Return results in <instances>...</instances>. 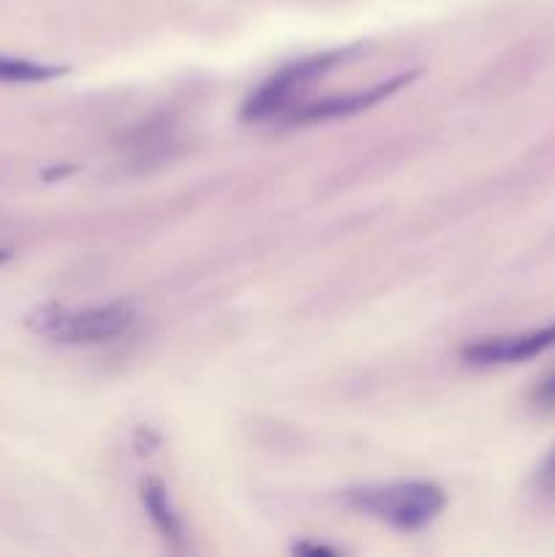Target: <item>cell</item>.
<instances>
[{
  "instance_id": "obj_6",
  "label": "cell",
  "mask_w": 555,
  "mask_h": 557,
  "mask_svg": "<svg viewBox=\"0 0 555 557\" xmlns=\"http://www.w3.org/2000/svg\"><path fill=\"white\" fill-rule=\"evenodd\" d=\"M141 498H145V509H147V515H150L152 525L161 531V536L166 539V542L177 544L180 547L183 528H180L177 515H174L172 500H169V495H166V487H163L161 482H147Z\"/></svg>"
},
{
  "instance_id": "obj_7",
  "label": "cell",
  "mask_w": 555,
  "mask_h": 557,
  "mask_svg": "<svg viewBox=\"0 0 555 557\" xmlns=\"http://www.w3.org/2000/svg\"><path fill=\"white\" fill-rule=\"evenodd\" d=\"M60 74H63L60 65H47L36 63V60L0 54V82H9V85H36V82L54 79Z\"/></svg>"
},
{
  "instance_id": "obj_2",
  "label": "cell",
  "mask_w": 555,
  "mask_h": 557,
  "mask_svg": "<svg viewBox=\"0 0 555 557\" xmlns=\"http://www.w3.org/2000/svg\"><path fill=\"white\" fill-rule=\"evenodd\" d=\"M33 332L65 346H98L128 335L136 313L123 302L92 305V308H58L47 305L27 319Z\"/></svg>"
},
{
  "instance_id": "obj_5",
  "label": "cell",
  "mask_w": 555,
  "mask_h": 557,
  "mask_svg": "<svg viewBox=\"0 0 555 557\" xmlns=\"http://www.w3.org/2000/svg\"><path fill=\"white\" fill-rule=\"evenodd\" d=\"M411 76H395V79H386L373 85L370 90L348 92V96H335V98H319V101H303L294 107V112L286 120L292 123H319V120H332V117H346V114L359 112V109H368L373 103L390 98L397 87H403Z\"/></svg>"
},
{
  "instance_id": "obj_9",
  "label": "cell",
  "mask_w": 555,
  "mask_h": 557,
  "mask_svg": "<svg viewBox=\"0 0 555 557\" xmlns=\"http://www.w3.org/2000/svg\"><path fill=\"white\" fill-rule=\"evenodd\" d=\"M536 484L544 490V493H555V449H553V455L544 460V466L539 468Z\"/></svg>"
},
{
  "instance_id": "obj_8",
  "label": "cell",
  "mask_w": 555,
  "mask_h": 557,
  "mask_svg": "<svg viewBox=\"0 0 555 557\" xmlns=\"http://www.w3.org/2000/svg\"><path fill=\"white\" fill-rule=\"evenodd\" d=\"M531 400L539 411H555V373H550L547 379L533 389Z\"/></svg>"
},
{
  "instance_id": "obj_3",
  "label": "cell",
  "mask_w": 555,
  "mask_h": 557,
  "mask_svg": "<svg viewBox=\"0 0 555 557\" xmlns=\"http://www.w3.org/2000/svg\"><path fill=\"white\" fill-rule=\"evenodd\" d=\"M341 63V54H316V58L297 60V63L286 65L283 71H278L275 76L264 82L254 96L245 101L243 117L250 123H261V120L272 117H288L294 112V107L299 103L303 90H308L321 74L332 69V65Z\"/></svg>"
},
{
  "instance_id": "obj_4",
  "label": "cell",
  "mask_w": 555,
  "mask_h": 557,
  "mask_svg": "<svg viewBox=\"0 0 555 557\" xmlns=\"http://www.w3.org/2000/svg\"><path fill=\"white\" fill-rule=\"evenodd\" d=\"M555 348V324L542 330L517 332V335L484 337L462 348V359L477 368H495V364H517L539 357V354Z\"/></svg>"
},
{
  "instance_id": "obj_1",
  "label": "cell",
  "mask_w": 555,
  "mask_h": 557,
  "mask_svg": "<svg viewBox=\"0 0 555 557\" xmlns=\"http://www.w3.org/2000/svg\"><path fill=\"white\" fill-rule=\"evenodd\" d=\"M446 504L444 490L428 482L368 484L348 493V506L397 531H419L441 515Z\"/></svg>"
}]
</instances>
